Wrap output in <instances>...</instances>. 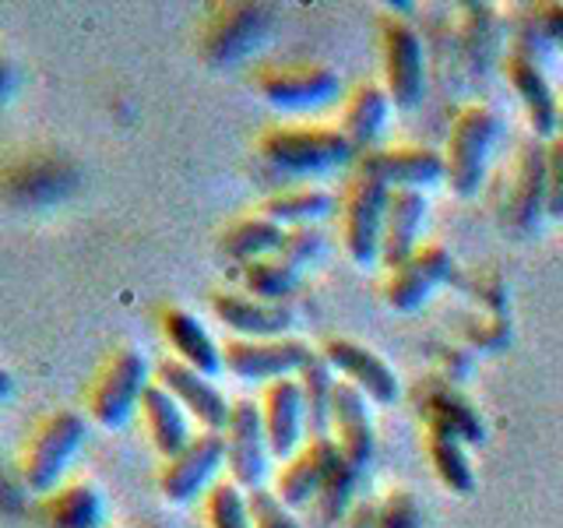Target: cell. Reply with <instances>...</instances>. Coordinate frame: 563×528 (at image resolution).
<instances>
[{"mask_svg": "<svg viewBox=\"0 0 563 528\" xmlns=\"http://www.w3.org/2000/svg\"><path fill=\"white\" fill-rule=\"evenodd\" d=\"M500 141V117L489 106H468L457 113L448 138V180L457 198H472L486 180L489 155Z\"/></svg>", "mask_w": 563, "mask_h": 528, "instance_id": "6da1fadb", "label": "cell"}, {"mask_svg": "<svg viewBox=\"0 0 563 528\" xmlns=\"http://www.w3.org/2000/svg\"><path fill=\"white\" fill-rule=\"evenodd\" d=\"M261 155L282 173L317 176L345 166L356 148L349 145L342 131L328 128H275L261 138Z\"/></svg>", "mask_w": 563, "mask_h": 528, "instance_id": "7a4b0ae2", "label": "cell"}, {"mask_svg": "<svg viewBox=\"0 0 563 528\" xmlns=\"http://www.w3.org/2000/svg\"><path fill=\"white\" fill-rule=\"evenodd\" d=\"M85 440V419L78 413H53L35 427L25 458H22V475L32 490L46 493L60 480L70 458L78 454Z\"/></svg>", "mask_w": 563, "mask_h": 528, "instance_id": "3957f363", "label": "cell"}, {"mask_svg": "<svg viewBox=\"0 0 563 528\" xmlns=\"http://www.w3.org/2000/svg\"><path fill=\"white\" fill-rule=\"evenodd\" d=\"M148 387V366L141 360V352L120 349L117 356L102 366L92 392H88V413L102 427H123L131 413L141 405V395Z\"/></svg>", "mask_w": 563, "mask_h": 528, "instance_id": "277c9868", "label": "cell"}, {"mask_svg": "<svg viewBox=\"0 0 563 528\" xmlns=\"http://www.w3.org/2000/svg\"><path fill=\"white\" fill-rule=\"evenodd\" d=\"M391 187H384L374 176H360L349 187L345 198V246L356 264L369 268L380 261V240H384V216Z\"/></svg>", "mask_w": 563, "mask_h": 528, "instance_id": "5b68a950", "label": "cell"}, {"mask_svg": "<svg viewBox=\"0 0 563 528\" xmlns=\"http://www.w3.org/2000/svg\"><path fill=\"white\" fill-rule=\"evenodd\" d=\"M78 184V166L64 155H32L0 173V194L14 205H53L67 198Z\"/></svg>", "mask_w": 563, "mask_h": 528, "instance_id": "8992f818", "label": "cell"}, {"mask_svg": "<svg viewBox=\"0 0 563 528\" xmlns=\"http://www.w3.org/2000/svg\"><path fill=\"white\" fill-rule=\"evenodd\" d=\"M225 465L233 472V483L243 490H257L268 472V433H264L261 405L236 402L225 422Z\"/></svg>", "mask_w": 563, "mask_h": 528, "instance_id": "52a82bcc", "label": "cell"}, {"mask_svg": "<svg viewBox=\"0 0 563 528\" xmlns=\"http://www.w3.org/2000/svg\"><path fill=\"white\" fill-rule=\"evenodd\" d=\"M317 352L299 339H268V342H246L236 339L222 349V366L240 381H282L299 374Z\"/></svg>", "mask_w": 563, "mask_h": 528, "instance_id": "ba28073f", "label": "cell"}, {"mask_svg": "<svg viewBox=\"0 0 563 528\" xmlns=\"http://www.w3.org/2000/svg\"><path fill=\"white\" fill-rule=\"evenodd\" d=\"M261 96L268 99L278 110H324L342 92V81L331 67L321 64H307V67H272L264 70L261 81Z\"/></svg>", "mask_w": 563, "mask_h": 528, "instance_id": "9c48e42d", "label": "cell"}, {"mask_svg": "<svg viewBox=\"0 0 563 528\" xmlns=\"http://www.w3.org/2000/svg\"><path fill=\"white\" fill-rule=\"evenodd\" d=\"M272 32V11L264 4H225L205 32V57L211 64H236L254 53Z\"/></svg>", "mask_w": 563, "mask_h": 528, "instance_id": "30bf717a", "label": "cell"}, {"mask_svg": "<svg viewBox=\"0 0 563 528\" xmlns=\"http://www.w3.org/2000/svg\"><path fill=\"white\" fill-rule=\"evenodd\" d=\"M384 67L391 102L398 110H416L422 102V92H427V70H422V43L412 25H384Z\"/></svg>", "mask_w": 563, "mask_h": 528, "instance_id": "8fae6325", "label": "cell"}, {"mask_svg": "<svg viewBox=\"0 0 563 528\" xmlns=\"http://www.w3.org/2000/svg\"><path fill=\"white\" fill-rule=\"evenodd\" d=\"M222 462H225V437L216 430H205L180 454L169 458L163 475H158V486H163V493L173 504H187L211 483V475L219 472Z\"/></svg>", "mask_w": 563, "mask_h": 528, "instance_id": "7c38bea8", "label": "cell"}, {"mask_svg": "<svg viewBox=\"0 0 563 528\" xmlns=\"http://www.w3.org/2000/svg\"><path fill=\"white\" fill-rule=\"evenodd\" d=\"M360 176H374L391 190H419L448 176V158L433 148H374L360 155Z\"/></svg>", "mask_w": 563, "mask_h": 528, "instance_id": "4fadbf2b", "label": "cell"}, {"mask_svg": "<svg viewBox=\"0 0 563 528\" xmlns=\"http://www.w3.org/2000/svg\"><path fill=\"white\" fill-rule=\"evenodd\" d=\"M342 458L345 454L334 437H313L310 444L296 458H289V465L278 472L275 497L289 510L317 501V493H321V486L328 483V475L342 465Z\"/></svg>", "mask_w": 563, "mask_h": 528, "instance_id": "5bb4252c", "label": "cell"}, {"mask_svg": "<svg viewBox=\"0 0 563 528\" xmlns=\"http://www.w3.org/2000/svg\"><path fill=\"white\" fill-rule=\"evenodd\" d=\"M451 272H454V261L444 246L440 243L419 246V251L405 261L401 268H395L391 278H387V289H384L387 304L401 314L419 310L430 299V293H437L451 278Z\"/></svg>", "mask_w": 563, "mask_h": 528, "instance_id": "9a60e30c", "label": "cell"}, {"mask_svg": "<svg viewBox=\"0 0 563 528\" xmlns=\"http://www.w3.org/2000/svg\"><path fill=\"white\" fill-rule=\"evenodd\" d=\"M155 384H163L166 392L184 405V413L198 419L205 430H216V433L225 430L233 405H229L219 387L211 384L205 374H198V370H190L180 360H163V363H158V381Z\"/></svg>", "mask_w": 563, "mask_h": 528, "instance_id": "2e32d148", "label": "cell"}, {"mask_svg": "<svg viewBox=\"0 0 563 528\" xmlns=\"http://www.w3.org/2000/svg\"><path fill=\"white\" fill-rule=\"evenodd\" d=\"M545 201H550V169H545V145L539 138L525 141L515 187L507 201V222L515 233H532L545 219Z\"/></svg>", "mask_w": 563, "mask_h": 528, "instance_id": "e0dca14e", "label": "cell"}, {"mask_svg": "<svg viewBox=\"0 0 563 528\" xmlns=\"http://www.w3.org/2000/svg\"><path fill=\"white\" fill-rule=\"evenodd\" d=\"M261 419H264V433H268L272 454L282 458V462H289L307 430V409H303L299 381H289V377L272 381L268 392H264Z\"/></svg>", "mask_w": 563, "mask_h": 528, "instance_id": "ac0fdd59", "label": "cell"}, {"mask_svg": "<svg viewBox=\"0 0 563 528\" xmlns=\"http://www.w3.org/2000/svg\"><path fill=\"white\" fill-rule=\"evenodd\" d=\"M321 356L331 363V370L349 377V384H356L366 398H374L380 405L395 402L398 398V377L395 370L387 366L374 349H366L352 339H331L324 345Z\"/></svg>", "mask_w": 563, "mask_h": 528, "instance_id": "d6986e66", "label": "cell"}, {"mask_svg": "<svg viewBox=\"0 0 563 528\" xmlns=\"http://www.w3.org/2000/svg\"><path fill=\"white\" fill-rule=\"evenodd\" d=\"M366 402L369 398L360 392L356 384L339 381V387H334L331 430H334V440H339L342 454L360 469L369 465V458H374V444H377L374 419H369V405Z\"/></svg>", "mask_w": 563, "mask_h": 528, "instance_id": "ffe728a7", "label": "cell"}, {"mask_svg": "<svg viewBox=\"0 0 563 528\" xmlns=\"http://www.w3.org/2000/svg\"><path fill=\"white\" fill-rule=\"evenodd\" d=\"M427 194L422 190H391L384 216V240H380V261L387 268H401L419 251V229L427 222Z\"/></svg>", "mask_w": 563, "mask_h": 528, "instance_id": "44dd1931", "label": "cell"}, {"mask_svg": "<svg viewBox=\"0 0 563 528\" xmlns=\"http://www.w3.org/2000/svg\"><path fill=\"white\" fill-rule=\"evenodd\" d=\"M211 307L222 324H229L236 334H243L246 342H268L278 339L282 331L292 328V314L278 304H261L251 296H233V293H216Z\"/></svg>", "mask_w": 563, "mask_h": 528, "instance_id": "7402d4cb", "label": "cell"}, {"mask_svg": "<svg viewBox=\"0 0 563 528\" xmlns=\"http://www.w3.org/2000/svg\"><path fill=\"white\" fill-rule=\"evenodd\" d=\"M422 416H427L430 430L451 433L462 444H483L486 440V422L472 409V402L451 384L433 381L427 387V402H422Z\"/></svg>", "mask_w": 563, "mask_h": 528, "instance_id": "603a6c76", "label": "cell"}, {"mask_svg": "<svg viewBox=\"0 0 563 528\" xmlns=\"http://www.w3.org/2000/svg\"><path fill=\"white\" fill-rule=\"evenodd\" d=\"M507 78L515 85L518 99L525 102L528 120H532V131L542 138H553V131H560V102L553 96L550 81H545L539 61H528V57H510L507 61Z\"/></svg>", "mask_w": 563, "mask_h": 528, "instance_id": "cb8c5ba5", "label": "cell"}, {"mask_svg": "<svg viewBox=\"0 0 563 528\" xmlns=\"http://www.w3.org/2000/svg\"><path fill=\"white\" fill-rule=\"evenodd\" d=\"M141 416H145L152 444L158 448V454H166V462L180 454L194 440L184 405L176 402L163 384H148L145 387V395H141Z\"/></svg>", "mask_w": 563, "mask_h": 528, "instance_id": "d4e9b609", "label": "cell"}, {"mask_svg": "<svg viewBox=\"0 0 563 528\" xmlns=\"http://www.w3.org/2000/svg\"><path fill=\"white\" fill-rule=\"evenodd\" d=\"M163 334L166 342L173 345L176 360L187 363L190 370L211 377L222 370V349L211 342V334L205 331V324L187 310H166L163 317Z\"/></svg>", "mask_w": 563, "mask_h": 528, "instance_id": "484cf974", "label": "cell"}, {"mask_svg": "<svg viewBox=\"0 0 563 528\" xmlns=\"http://www.w3.org/2000/svg\"><path fill=\"white\" fill-rule=\"evenodd\" d=\"M387 113H391V96L384 92L380 85H360L352 92L345 106V120H342V134L356 152H369V145L380 138Z\"/></svg>", "mask_w": 563, "mask_h": 528, "instance_id": "4316f807", "label": "cell"}, {"mask_svg": "<svg viewBox=\"0 0 563 528\" xmlns=\"http://www.w3.org/2000/svg\"><path fill=\"white\" fill-rule=\"evenodd\" d=\"M46 528H102V497L96 486L75 483L49 493L43 504Z\"/></svg>", "mask_w": 563, "mask_h": 528, "instance_id": "83f0119b", "label": "cell"}, {"mask_svg": "<svg viewBox=\"0 0 563 528\" xmlns=\"http://www.w3.org/2000/svg\"><path fill=\"white\" fill-rule=\"evenodd\" d=\"M334 370L331 363L317 352V356L299 370V392H303V409H307V430L313 437H328L331 430V405H334Z\"/></svg>", "mask_w": 563, "mask_h": 528, "instance_id": "f1b7e54d", "label": "cell"}, {"mask_svg": "<svg viewBox=\"0 0 563 528\" xmlns=\"http://www.w3.org/2000/svg\"><path fill=\"white\" fill-rule=\"evenodd\" d=\"M360 480H363V469L352 465L349 458H342V465L328 475V483L321 486V493H317V504H313L317 528H339V525H345L352 497H356V490H360Z\"/></svg>", "mask_w": 563, "mask_h": 528, "instance_id": "f546056e", "label": "cell"}, {"mask_svg": "<svg viewBox=\"0 0 563 528\" xmlns=\"http://www.w3.org/2000/svg\"><path fill=\"white\" fill-rule=\"evenodd\" d=\"M282 237H286V229L278 222H272L268 216H254V219H243L236 222L229 233L222 237V251L236 261H261L268 254H278L282 246Z\"/></svg>", "mask_w": 563, "mask_h": 528, "instance_id": "4dcf8cb0", "label": "cell"}, {"mask_svg": "<svg viewBox=\"0 0 563 528\" xmlns=\"http://www.w3.org/2000/svg\"><path fill=\"white\" fill-rule=\"evenodd\" d=\"M331 194L328 190H317V187H299V190H286V194H275V198L264 205V216L278 226H313L321 222L324 216H331Z\"/></svg>", "mask_w": 563, "mask_h": 528, "instance_id": "1f68e13d", "label": "cell"}, {"mask_svg": "<svg viewBox=\"0 0 563 528\" xmlns=\"http://www.w3.org/2000/svg\"><path fill=\"white\" fill-rule=\"evenodd\" d=\"M430 458H433V469L440 475V483H444L448 490L462 493V497H468V493L475 490L468 454H465V444L457 437L430 430Z\"/></svg>", "mask_w": 563, "mask_h": 528, "instance_id": "d6a6232c", "label": "cell"}, {"mask_svg": "<svg viewBox=\"0 0 563 528\" xmlns=\"http://www.w3.org/2000/svg\"><path fill=\"white\" fill-rule=\"evenodd\" d=\"M299 282V268L286 264L282 257H261L243 268V286L251 296H261V304H275V299L289 296Z\"/></svg>", "mask_w": 563, "mask_h": 528, "instance_id": "836d02e7", "label": "cell"}, {"mask_svg": "<svg viewBox=\"0 0 563 528\" xmlns=\"http://www.w3.org/2000/svg\"><path fill=\"white\" fill-rule=\"evenodd\" d=\"M208 521L211 528H254L251 504L236 483H219L208 493Z\"/></svg>", "mask_w": 563, "mask_h": 528, "instance_id": "e575fe53", "label": "cell"}, {"mask_svg": "<svg viewBox=\"0 0 563 528\" xmlns=\"http://www.w3.org/2000/svg\"><path fill=\"white\" fill-rule=\"evenodd\" d=\"M321 246H324V237L317 233L313 226H296V229H286V237H282L278 257L292 264V268H303V264H310L321 254Z\"/></svg>", "mask_w": 563, "mask_h": 528, "instance_id": "d590c367", "label": "cell"}, {"mask_svg": "<svg viewBox=\"0 0 563 528\" xmlns=\"http://www.w3.org/2000/svg\"><path fill=\"white\" fill-rule=\"evenodd\" d=\"M377 528H422V510L412 493L391 490L377 507Z\"/></svg>", "mask_w": 563, "mask_h": 528, "instance_id": "8d00e7d4", "label": "cell"}, {"mask_svg": "<svg viewBox=\"0 0 563 528\" xmlns=\"http://www.w3.org/2000/svg\"><path fill=\"white\" fill-rule=\"evenodd\" d=\"M246 504H251V518H254V528H303L292 510L282 504L275 493H268L264 486L251 490V497H246Z\"/></svg>", "mask_w": 563, "mask_h": 528, "instance_id": "74e56055", "label": "cell"}, {"mask_svg": "<svg viewBox=\"0 0 563 528\" xmlns=\"http://www.w3.org/2000/svg\"><path fill=\"white\" fill-rule=\"evenodd\" d=\"M545 169H550V201H545V216L563 222V138H553L545 145Z\"/></svg>", "mask_w": 563, "mask_h": 528, "instance_id": "f35d334b", "label": "cell"}, {"mask_svg": "<svg viewBox=\"0 0 563 528\" xmlns=\"http://www.w3.org/2000/svg\"><path fill=\"white\" fill-rule=\"evenodd\" d=\"M539 18H542L545 35H550V43L560 46V53H563V4H542Z\"/></svg>", "mask_w": 563, "mask_h": 528, "instance_id": "ab89813d", "label": "cell"}, {"mask_svg": "<svg viewBox=\"0 0 563 528\" xmlns=\"http://www.w3.org/2000/svg\"><path fill=\"white\" fill-rule=\"evenodd\" d=\"M342 528H377V507L374 504L356 507V515H352Z\"/></svg>", "mask_w": 563, "mask_h": 528, "instance_id": "60d3db41", "label": "cell"}, {"mask_svg": "<svg viewBox=\"0 0 563 528\" xmlns=\"http://www.w3.org/2000/svg\"><path fill=\"white\" fill-rule=\"evenodd\" d=\"M11 88H14V67L4 57H0V99H4Z\"/></svg>", "mask_w": 563, "mask_h": 528, "instance_id": "b9f144b4", "label": "cell"}, {"mask_svg": "<svg viewBox=\"0 0 563 528\" xmlns=\"http://www.w3.org/2000/svg\"><path fill=\"white\" fill-rule=\"evenodd\" d=\"M11 392V374H8V370H0V398H4Z\"/></svg>", "mask_w": 563, "mask_h": 528, "instance_id": "7bdbcfd3", "label": "cell"}, {"mask_svg": "<svg viewBox=\"0 0 563 528\" xmlns=\"http://www.w3.org/2000/svg\"><path fill=\"white\" fill-rule=\"evenodd\" d=\"M560 138H563V106H560Z\"/></svg>", "mask_w": 563, "mask_h": 528, "instance_id": "ee69618b", "label": "cell"}]
</instances>
